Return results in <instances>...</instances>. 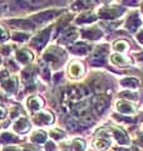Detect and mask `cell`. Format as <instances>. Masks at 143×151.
Instances as JSON below:
<instances>
[{"mask_svg": "<svg viewBox=\"0 0 143 151\" xmlns=\"http://www.w3.org/2000/svg\"><path fill=\"white\" fill-rule=\"evenodd\" d=\"M68 72H69V77L70 78H74V79L75 78H79V77H82L83 73H84V67H83L82 63L73 62V63L69 65Z\"/></svg>", "mask_w": 143, "mask_h": 151, "instance_id": "6da1fadb", "label": "cell"}, {"mask_svg": "<svg viewBox=\"0 0 143 151\" xmlns=\"http://www.w3.org/2000/svg\"><path fill=\"white\" fill-rule=\"evenodd\" d=\"M41 106H43V100L40 97L33 96L28 100V107H29V110H31V111L39 110V108H41Z\"/></svg>", "mask_w": 143, "mask_h": 151, "instance_id": "7a4b0ae2", "label": "cell"}, {"mask_svg": "<svg viewBox=\"0 0 143 151\" xmlns=\"http://www.w3.org/2000/svg\"><path fill=\"white\" fill-rule=\"evenodd\" d=\"M111 60L114 64H118V65H124V64L131 63L129 58H127V57H124V55H121V54H113Z\"/></svg>", "mask_w": 143, "mask_h": 151, "instance_id": "3957f363", "label": "cell"}, {"mask_svg": "<svg viewBox=\"0 0 143 151\" xmlns=\"http://www.w3.org/2000/svg\"><path fill=\"white\" fill-rule=\"evenodd\" d=\"M16 58H18L19 62H21V63H28V62H30V60L33 59V54L30 53V52L23 49V50H20V52H18Z\"/></svg>", "mask_w": 143, "mask_h": 151, "instance_id": "277c9868", "label": "cell"}, {"mask_svg": "<svg viewBox=\"0 0 143 151\" xmlns=\"http://www.w3.org/2000/svg\"><path fill=\"white\" fill-rule=\"evenodd\" d=\"M117 108H118V111L127 112V113H131V112L136 111V107L129 102H118L117 103Z\"/></svg>", "mask_w": 143, "mask_h": 151, "instance_id": "5b68a950", "label": "cell"}, {"mask_svg": "<svg viewBox=\"0 0 143 151\" xmlns=\"http://www.w3.org/2000/svg\"><path fill=\"white\" fill-rule=\"evenodd\" d=\"M26 127H29V122L26 120L21 119L20 121H18L15 124V127H14V129H15L18 132H25V131L29 130V129H26Z\"/></svg>", "mask_w": 143, "mask_h": 151, "instance_id": "8992f818", "label": "cell"}, {"mask_svg": "<svg viewBox=\"0 0 143 151\" xmlns=\"http://www.w3.org/2000/svg\"><path fill=\"white\" fill-rule=\"evenodd\" d=\"M113 49L117 52H124L128 49V43L126 40H117L113 44Z\"/></svg>", "mask_w": 143, "mask_h": 151, "instance_id": "52a82bcc", "label": "cell"}, {"mask_svg": "<svg viewBox=\"0 0 143 151\" xmlns=\"http://www.w3.org/2000/svg\"><path fill=\"white\" fill-rule=\"evenodd\" d=\"M94 145L97 146V149H99V150H107L108 146L111 145V142H109V141H106V140H95Z\"/></svg>", "mask_w": 143, "mask_h": 151, "instance_id": "ba28073f", "label": "cell"}, {"mask_svg": "<svg viewBox=\"0 0 143 151\" xmlns=\"http://www.w3.org/2000/svg\"><path fill=\"white\" fill-rule=\"evenodd\" d=\"M44 140H45V134L43 131H38L31 136V141H34V142H43Z\"/></svg>", "mask_w": 143, "mask_h": 151, "instance_id": "9c48e42d", "label": "cell"}, {"mask_svg": "<svg viewBox=\"0 0 143 151\" xmlns=\"http://www.w3.org/2000/svg\"><path fill=\"white\" fill-rule=\"evenodd\" d=\"M74 149L77 150V151H83L84 150V147H85V144H84V141L83 140H75L74 141Z\"/></svg>", "mask_w": 143, "mask_h": 151, "instance_id": "30bf717a", "label": "cell"}, {"mask_svg": "<svg viewBox=\"0 0 143 151\" xmlns=\"http://www.w3.org/2000/svg\"><path fill=\"white\" fill-rule=\"evenodd\" d=\"M6 37H8V35H6V30H5V28L3 27V40H5Z\"/></svg>", "mask_w": 143, "mask_h": 151, "instance_id": "8fae6325", "label": "cell"}]
</instances>
